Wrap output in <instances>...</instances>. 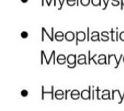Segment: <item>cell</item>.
<instances>
[{
  "label": "cell",
  "mask_w": 124,
  "mask_h": 111,
  "mask_svg": "<svg viewBox=\"0 0 124 111\" xmlns=\"http://www.w3.org/2000/svg\"><path fill=\"white\" fill-rule=\"evenodd\" d=\"M111 99H112L113 100L116 101L118 104H121L124 100V94L121 95L120 90H113Z\"/></svg>",
  "instance_id": "obj_1"
},
{
  "label": "cell",
  "mask_w": 124,
  "mask_h": 111,
  "mask_svg": "<svg viewBox=\"0 0 124 111\" xmlns=\"http://www.w3.org/2000/svg\"><path fill=\"white\" fill-rule=\"evenodd\" d=\"M123 56H124V55L121 54V56H120V58H119V60H117V58H116V54H110V55H108V64L109 65H110L111 63H112V61H114L116 63V66H115L114 68H115V69H117V68L119 66V64H120V63H121V59H122V58H123Z\"/></svg>",
  "instance_id": "obj_2"
},
{
  "label": "cell",
  "mask_w": 124,
  "mask_h": 111,
  "mask_svg": "<svg viewBox=\"0 0 124 111\" xmlns=\"http://www.w3.org/2000/svg\"><path fill=\"white\" fill-rule=\"evenodd\" d=\"M68 63L69 64V68H74L76 66V56L74 54H70L67 58Z\"/></svg>",
  "instance_id": "obj_3"
},
{
  "label": "cell",
  "mask_w": 124,
  "mask_h": 111,
  "mask_svg": "<svg viewBox=\"0 0 124 111\" xmlns=\"http://www.w3.org/2000/svg\"><path fill=\"white\" fill-rule=\"evenodd\" d=\"M81 97L84 100H91L92 99V97H91V87H89V90H84L81 92Z\"/></svg>",
  "instance_id": "obj_4"
},
{
  "label": "cell",
  "mask_w": 124,
  "mask_h": 111,
  "mask_svg": "<svg viewBox=\"0 0 124 111\" xmlns=\"http://www.w3.org/2000/svg\"><path fill=\"white\" fill-rule=\"evenodd\" d=\"M86 38V35L84 31L76 32V45H78V41H84Z\"/></svg>",
  "instance_id": "obj_5"
},
{
  "label": "cell",
  "mask_w": 124,
  "mask_h": 111,
  "mask_svg": "<svg viewBox=\"0 0 124 111\" xmlns=\"http://www.w3.org/2000/svg\"><path fill=\"white\" fill-rule=\"evenodd\" d=\"M101 99L104 100H110L111 99V95H110V92L108 90H104L102 92V97Z\"/></svg>",
  "instance_id": "obj_6"
},
{
  "label": "cell",
  "mask_w": 124,
  "mask_h": 111,
  "mask_svg": "<svg viewBox=\"0 0 124 111\" xmlns=\"http://www.w3.org/2000/svg\"><path fill=\"white\" fill-rule=\"evenodd\" d=\"M99 59L97 60V64H108L107 62V56L105 54H100V56H98Z\"/></svg>",
  "instance_id": "obj_7"
},
{
  "label": "cell",
  "mask_w": 124,
  "mask_h": 111,
  "mask_svg": "<svg viewBox=\"0 0 124 111\" xmlns=\"http://www.w3.org/2000/svg\"><path fill=\"white\" fill-rule=\"evenodd\" d=\"M78 63L79 64H87V60H86V56L85 54H80L78 56Z\"/></svg>",
  "instance_id": "obj_8"
},
{
  "label": "cell",
  "mask_w": 124,
  "mask_h": 111,
  "mask_svg": "<svg viewBox=\"0 0 124 111\" xmlns=\"http://www.w3.org/2000/svg\"><path fill=\"white\" fill-rule=\"evenodd\" d=\"M70 96H71V98L73 100H78L81 97V93L78 90H73L72 92H71V94H70Z\"/></svg>",
  "instance_id": "obj_9"
},
{
  "label": "cell",
  "mask_w": 124,
  "mask_h": 111,
  "mask_svg": "<svg viewBox=\"0 0 124 111\" xmlns=\"http://www.w3.org/2000/svg\"><path fill=\"white\" fill-rule=\"evenodd\" d=\"M91 40L92 41H100L101 39L100 38V33L98 31H93L92 33Z\"/></svg>",
  "instance_id": "obj_10"
},
{
  "label": "cell",
  "mask_w": 124,
  "mask_h": 111,
  "mask_svg": "<svg viewBox=\"0 0 124 111\" xmlns=\"http://www.w3.org/2000/svg\"><path fill=\"white\" fill-rule=\"evenodd\" d=\"M75 38V34L72 31H68L65 34V39L68 41H72Z\"/></svg>",
  "instance_id": "obj_11"
},
{
  "label": "cell",
  "mask_w": 124,
  "mask_h": 111,
  "mask_svg": "<svg viewBox=\"0 0 124 111\" xmlns=\"http://www.w3.org/2000/svg\"><path fill=\"white\" fill-rule=\"evenodd\" d=\"M88 54H89V59H88V61H88V64H90L92 61H93L94 63L95 64H97V61H96V60L94 59V58H95L97 55V54H94L92 57H91V51H88Z\"/></svg>",
  "instance_id": "obj_12"
},
{
  "label": "cell",
  "mask_w": 124,
  "mask_h": 111,
  "mask_svg": "<svg viewBox=\"0 0 124 111\" xmlns=\"http://www.w3.org/2000/svg\"><path fill=\"white\" fill-rule=\"evenodd\" d=\"M56 98H57V99H59V100H62L63 98H64V92H63V91L62 90H57V92H56Z\"/></svg>",
  "instance_id": "obj_13"
},
{
  "label": "cell",
  "mask_w": 124,
  "mask_h": 111,
  "mask_svg": "<svg viewBox=\"0 0 124 111\" xmlns=\"http://www.w3.org/2000/svg\"><path fill=\"white\" fill-rule=\"evenodd\" d=\"M57 61L60 64H65V62L66 61V58L64 55H60L59 57L57 58Z\"/></svg>",
  "instance_id": "obj_14"
},
{
  "label": "cell",
  "mask_w": 124,
  "mask_h": 111,
  "mask_svg": "<svg viewBox=\"0 0 124 111\" xmlns=\"http://www.w3.org/2000/svg\"><path fill=\"white\" fill-rule=\"evenodd\" d=\"M63 38H64V35L62 32H57V35H56V38L57 40L60 41V40H63Z\"/></svg>",
  "instance_id": "obj_15"
},
{
  "label": "cell",
  "mask_w": 124,
  "mask_h": 111,
  "mask_svg": "<svg viewBox=\"0 0 124 111\" xmlns=\"http://www.w3.org/2000/svg\"><path fill=\"white\" fill-rule=\"evenodd\" d=\"M91 2L94 6H101V0H91Z\"/></svg>",
  "instance_id": "obj_16"
},
{
  "label": "cell",
  "mask_w": 124,
  "mask_h": 111,
  "mask_svg": "<svg viewBox=\"0 0 124 111\" xmlns=\"http://www.w3.org/2000/svg\"><path fill=\"white\" fill-rule=\"evenodd\" d=\"M110 33L111 34V40H112V41H116V37H115V34H116V32L114 31V30L112 28L111 29V30H110Z\"/></svg>",
  "instance_id": "obj_17"
},
{
  "label": "cell",
  "mask_w": 124,
  "mask_h": 111,
  "mask_svg": "<svg viewBox=\"0 0 124 111\" xmlns=\"http://www.w3.org/2000/svg\"><path fill=\"white\" fill-rule=\"evenodd\" d=\"M81 3L84 6H87L90 3V0H81Z\"/></svg>",
  "instance_id": "obj_18"
},
{
  "label": "cell",
  "mask_w": 124,
  "mask_h": 111,
  "mask_svg": "<svg viewBox=\"0 0 124 111\" xmlns=\"http://www.w3.org/2000/svg\"><path fill=\"white\" fill-rule=\"evenodd\" d=\"M121 4L119 0H112V4L113 6H118Z\"/></svg>",
  "instance_id": "obj_19"
},
{
  "label": "cell",
  "mask_w": 124,
  "mask_h": 111,
  "mask_svg": "<svg viewBox=\"0 0 124 111\" xmlns=\"http://www.w3.org/2000/svg\"><path fill=\"white\" fill-rule=\"evenodd\" d=\"M28 34L26 31H23L21 33V37L23 38H28Z\"/></svg>",
  "instance_id": "obj_20"
},
{
  "label": "cell",
  "mask_w": 124,
  "mask_h": 111,
  "mask_svg": "<svg viewBox=\"0 0 124 111\" xmlns=\"http://www.w3.org/2000/svg\"><path fill=\"white\" fill-rule=\"evenodd\" d=\"M110 39L109 36H105V35H101V40L103 41H108Z\"/></svg>",
  "instance_id": "obj_21"
},
{
  "label": "cell",
  "mask_w": 124,
  "mask_h": 111,
  "mask_svg": "<svg viewBox=\"0 0 124 111\" xmlns=\"http://www.w3.org/2000/svg\"><path fill=\"white\" fill-rule=\"evenodd\" d=\"M119 38H120V39H121L122 41H124V31H122V32L119 34Z\"/></svg>",
  "instance_id": "obj_22"
},
{
  "label": "cell",
  "mask_w": 124,
  "mask_h": 111,
  "mask_svg": "<svg viewBox=\"0 0 124 111\" xmlns=\"http://www.w3.org/2000/svg\"><path fill=\"white\" fill-rule=\"evenodd\" d=\"M90 40V29L89 27L87 28V40L89 41Z\"/></svg>",
  "instance_id": "obj_23"
},
{
  "label": "cell",
  "mask_w": 124,
  "mask_h": 111,
  "mask_svg": "<svg viewBox=\"0 0 124 111\" xmlns=\"http://www.w3.org/2000/svg\"><path fill=\"white\" fill-rule=\"evenodd\" d=\"M118 27L116 28V41H118V38H119V33H118Z\"/></svg>",
  "instance_id": "obj_24"
},
{
  "label": "cell",
  "mask_w": 124,
  "mask_h": 111,
  "mask_svg": "<svg viewBox=\"0 0 124 111\" xmlns=\"http://www.w3.org/2000/svg\"><path fill=\"white\" fill-rule=\"evenodd\" d=\"M95 91L97 92V100H101V98L99 97V92H100V88H99V87H97V89H96V90H95Z\"/></svg>",
  "instance_id": "obj_25"
},
{
  "label": "cell",
  "mask_w": 124,
  "mask_h": 111,
  "mask_svg": "<svg viewBox=\"0 0 124 111\" xmlns=\"http://www.w3.org/2000/svg\"><path fill=\"white\" fill-rule=\"evenodd\" d=\"M21 95H22V96L25 97V96L28 95V92H27L25 90H23V91L21 92Z\"/></svg>",
  "instance_id": "obj_26"
},
{
  "label": "cell",
  "mask_w": 124,
  "mask_h": 111,
  "mask_svg": "<svg viewBox=\"0 0 124 111\" xmlns=\"http://www.w3.org/2000/svg\"><path fill=\"white\" fill-rule=\"evenodd\" d=\"M109 34H110V33H109V32H108V31H103V32H102V33H101V35L109 36Z\"/></svg>",
  "instance_id": "obj_27"
},
{
  "label": "cell",
  "mask_w": 124,
  "mask_h": 111,
  "mask_svg": "<svg viewBox=\"0 0 124 111\" xmlns=\"http://www.w3.org/2000/svg\"><path fill=\"white\" fill-rule=\"evenodd\" d=\"M68 5H70V6L74 5L76 4V1H68Z\"/></svg>",
  "instance_id": "obj_28"
},
{
  "label": "cell",
  "mask_w": 124,
  "mask_h": 111,
  "mask_svg": "<svg viewBox=\"0 0 124 111\" xmlns=\"http://www.w3.org/2000/svg\"><path fill=\"white\" fill-rule=\"evenodd\" d=\"M121 9H124V0H121Z\"/></svg>",
  "instance_id": "obj_29"
},
{
  "label": "cell",
  "mask_w": 124,
  "mask_h": 111,
  "mask_svg": "<svg viewBox=\"0 0 124 111\" xmlns=\"http://www.w3.org/2000/svg\"><path fill=\"white\" fill-rule=\"evenodd\" d=\"M28 0H21V1H22L23 3H26V2H28Z\"/></svg>",
  "instance_id": "obj_30"
},
{
  "label": "cell",
  "mask_w": 124,
  "mask_h": 111,
  "mask_svg": "<svg viewBox=\"0 0 124 111\" xmlns=\"http://www.w3.org/2000/svg\"><path fill=\"white\" fill-rule=\"evenodd\" d=\"M122 59H123V61H124V56H123V58H122Z\"/></svg>",
  "instance_id": "obj_31"
},
{
  "label": "cell",
  "mask_w": 124,
  "mask_h": 111,
  "mask_svg": "<svg viewBox=\"0 0 124 111\" xmlns=\"http://www.w3.org/2000/svg\"><path fill=\"white\" fill-rule=\"evenodd\" d=\"M77 5L78 6V0H77Z\"/></svg>",
  "instance_id": "obj_32"
}]
</instances>
